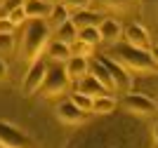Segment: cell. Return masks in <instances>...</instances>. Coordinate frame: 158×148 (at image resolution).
<instances>
[{"instance_id": "cell-27", "label": "cell", "mask_w": 158, "mask_h": 148, "mask_svg": "<svg viewBox=\"0 0 158 148\" xmlns=\"http://www.w3.org/2000/svg\"><path fill=\"white\" fill-rule=\"evenodd\" d=\"M14 31V24L10 19H0V33H12Z\"/></svg>"}, {"instance_id": "cell-21", "label": "cell", "mask_w": 158, "mask_h": 148, "mask_svg": "<svg viewBox=\"0 0 158 148\" xmlns=\"http://www.w3.org/2000/svg\"><path fill=\"white\" fill-rule=\"evenodd\" d=\"M78 38L85 40L87 45L94 47L99 40H102V35H99V28H97V26H90V28H80V31H78Z\"/></svg>"}, {"instance_id": "cell-29", "label": "cell", "mask_w": 158, "mask_h": 148, "mask_svg": "<svg viewBox=\"0 0 158 148\" xmlns=\"http://www.w3.org/2000/svg\"><path fill=\"white\" fill-rule=\"evenodd\" d=\"M153 146L158 148V122L153 125Z\"/></svg>"}, {"instance_id": "cell-5", "label": "cell", "mask_w": 158, "mask_h": 148, "mask_svg": "<svg viewBox=\"0 0 158 148\" xmlns=\"http://www.w3.org/2000/svg\"><path fill=\"white\" fill-rule=\"evenodd\" d=\"M123 108H125L127 113L149 118V115H153V113H158V101L149 99L146 94H139V92H127L125 99H123Z\"/></svg>"}, {"instance_id": "cell-7", "label": "cell", "mask_w": 158, "mask_h": 148, "mask_svg": "<svg viewBox=\"0 0 158 148\" xmlns=\"http://www.w3.org/2000/svg\"><path fill=\"white\" fill-rule=\"evenodd\" d=\"M47 71H50V66H47L43 59L33 61L31 68H28V73H26V78H24V92H26V94H33V92H38V90H40V85L45 82Z\"/></svg>"}, {"instance_id": "cell-26", "label": "cell", "mask_w": 158, "mask_h": 148, "mask_svg": "<svg viewBox=\"0 0 158 148\" xmlns=\"http://www.w3.org/2000/svg\"><path fill=\"white\" fill-rule=\"evenodd\" d=\"M92 0H64V5L71 10V12H80V10H87Z\"/></svg>"}, {"instance_id": "cell-1", "label": "cell", "mask_w": 158, "mask_h": 148, "mask_svg": "<svg viewBox=\"0 0 158 148\" xmlns=\"http://www.w3.org/2000/svg\"><path fill=\"white\" fill-rule=\"evenodd\" d=\"M109 57L125 66L130 73H139V75H158V61L151 57L149 50H137L130 42H113L111 50L106 52Z\"/></svg>"}, {"instance_id": "cell-22", "label": "cell", "mask_w": 158, "mask_h": 148, "mask_svg": "<svg viewBox=\"0 0 158 148\" xmlns=\"http://www.w3.org/2000/svg\"><path fill=\"white\" fill-rule=\"evenodd\" d=\"M14 52V35L12 33H0V57H7Z\"/></svg>"}, {"instance_id": "cell-9", "label": "cell", "mask_w": 158, "mask_h": 148, "mask_svg": "<svg viewBox=\"0 0 158 148\" xmlns=\"http://www.w3.org/2000/svg\"><path fill=\"white\" fill-rule=\"evenodd\" d=\"M57 115H59V120H64V122L76 125V122H83L87 113H85V110H80L71 99H66V101H61L59 106H57Z\"/></svg>"}, {"instance_id": "cell-28", "label": "cell", "mask_w": 158, "mask_h": 148, "mask_svg": "<svg viewBox=\"0 0 158 148\" xmlns=\"http://www.w3.org/2000/svg\"><path fill=\"white\" fill-rule=\"evenodd\" d=\"M2 78H7V64L2 61V57H0V80Z\"/></svg>"}, {"instance_id": "cell-31", "label": "cell", "mask_w": 158, "mask_h": 148, "mask_svg": "<svg viewBox=\"0 0 158 148\" xmlns=\"http://www.w3.org/2000/svg\"><path fill=\"white\" fill-rule=\"evenodd\" d=\"M47 2H52V5H59V2H64V0H47Z\"/></svg>"}, {"instance_id": "cell-15", "label": "cell", "mask_w": 158, "mask_h": 148, "mask_svg": "<svg viewBox=\"0 0 158 148\" xmlns=\"http://www.w3.org/2000/svg\"><path fill=\"white\" fill-rule=\"evenodd\" d=\"M90 73H92V75L97 78V80L104 85L109 92L116 90V82H113V78H111V73H109V68L102 64V59H97V61H92V64H90Z\"/></svg>"}, {"instance_id": "cell-11", "label": "cell", "mask_w": 158, "mask_h": 148, "mask_svg": "<svg viewBox=\"0 0 158 148\" xmlns=\"http://www.w3.org/2000/svg\"><path fill=\"white\" fill-rule=\"evenodd\" d=\"M76 92H83V94H87V97H104V94H109V90H106L104 85L99 82L97 78L90 73V75H85L80 82H76Z\"/></svg>"}, {"instance_id": "cell-2", "label": "cell", "mask_w": 158, "mask_h": 148, "mask_svg": "<svg viewBox=\"0 0 158 148\" xmlns=\"http://www.w3.org/2000/svg\"><path fill=\"white\" fill-rule=\"evenodd\" d=\"M50 45V24L47 19H28L24 28V40H21V50L26 61H38L40 52Z\"/></svg>"}, {"instance_id": "cell-23", "label": "cell", "mask_w": 158, "mask_h": 148, "mask_svg": "<svg viewBox=\"0 0 158 148\" xmlns=\"http://www.w3.org/2000/svg\"><path fill=\"white\" fill-rule=\"evenodd\" d=\"M90 52H92V45H87L85 40H76V42H71V54L73 57H90Z\"/></svg>"}, {"instance_id": "cell-24", "label": "cell", "mask_w": 158, "mask_h": 148, "mask_svg": "<svg viewBox=\"0 0 158 148\" xmlns=\"http://www.w3.org/2000/svg\"><path fill=\"white\" fill-rule=\"evenodd\" d=\"M7 19L12 21L14 26H19L21 21H26V19H28V14H26V10H24V5H19V7H14L12 12H10V17H7Z\"/></svg>"}, {"instance_id": "cell-6", "label": "cell", "mask_w": 158, "mask_h": 148, "mask_svg": "<svg viewBox=\"0 0 158 148\" xmlns=\"http://www.w3.org/2000/svg\"><path fill=\"white\" fill-rule=\"evenodd\" d=\"M102 59V64L109 68V73H111L113 78V82H116V90L118 92H132V85H135V80H132V73L127 71L125 66L120 64V61H116L113 57H109V54H104V57H99Z\"/></svg>"}, {"instance_id": "cell-18", "label": "cell", "mask_w": 158, "mask_h": 148, "mask_svg": "<svg viewBox=\"0 0 158 148\" xmlns=\"http://www.w3.org/2000/svg\"><path fill=\"white\" fill-rule=\"evenodd\" d=\"M54 33H57V38H54V40H61V42H66V45H71V42L78 40V26L73 24V21H66V24L59 26Z\"/></svg>"}, {"instance_id": "cell-12", "label": "cell", "mask_w": 158, "mask_h": 148, "mask_svg": "<svg viewBox=\"0 0 158 148\" xmlns=\"http://www.w3.org/2000/svg\"><path fill=\"white\" fill-rule=\"evenodd\" d=\"M97 28H99V35H102L104 42H120L118 38L123 35V26L118 24V19H104Z\"/></svg>"}, {"instance_id": "cell-30", "label": "cell", "mask_w": 158, "mask_h": 148, "mask_svg": "<svg viewBox=\"0 0 158 148\" xmlns=\"http://www.w3.org/2000/svg\"><path fill=\"white\" fill-rule=\"evenodd\" d=\"M151 57L158 61V45H153V47H151Z\"/></svg>"}, {"instance_id": "cell-8", "label": "cell", "mask_w": 158, "mask_h": 148, "mask_svg": "<svg viewBox=\"0 0 158 148\" xmlns=\"http://www.w3.org/2000/svg\"><path fill=\"white\" fill-rule=\"evenodd\" d=\"M125 42H130V45L137 47V50H149V52H151V47H153L149 31L139 24H130L125 28Z\"/></svg>"}, {"instance_id": "cell-4", "label": "cell", "mask_w": 158, "mask_h": 148, "mask_svg": "<svg viewBox=\"0 0 158 148\" xmlns=\"http://www.w3.org/2000/svg\"><path fill=\"white\" fill-rule=\"evenodd\" d=\"M0 148H38V146L26 132H21L12 122L0 120Z\"/></svg>"}, {"instance_id": "cell-14", "label": "cell", "mask_w": 158, "mask_h": 148, "mask_svg": "<svg viewBox=\"0 0 158 148\" xmlns=\"http://www.w3.org/2000/svg\"><path fill=\"white\" fill-rule=\"evenodd\" d=\"M71 21L80 28H90V26H99L102 21H104V17L97 12H90V10H80V12H73L71 14Z\"/></svg>"}, {"instance_id": "cell-20", "label": "cell", "mask_w": 158, "mask_h": 148, "mask_svg": "<svg viewBox=\"0 0 158 148\" xmlns=\"http://www.w3.org/2000/svg\"><path fill=\"white\" fill-rule=\"evenodd\" d=\"M73 103H76V106H78L80 110H85V113H90V110H92V103H94V99L92 97H87V94H83V92H73L71 97Z\"/></svg>"}, {"instance_id": "cell-25", "label": "cell", "mask_w": 158, "mask_h": 148, "mask_svg": "<svg viewBox=\"0 0 158 148\" xmlns=\"http://www.w3.org/2000/svg\"><path fill=\"white\" fill-rule=\"evenodd\" d=\"M104 7H111V10H127L132 2H137V0H99Z\"/></svg>"}, {"instance_id": "cell-19", "label": "cell", "mask_w": 158, "mask_h": 148, "mask_svg": "<svg viewBox=\"0 0 158 148\" xmlns=\"http://www.w3.org/2000/svg\"><path fill=\"white\" fill-rule=\"evenodd\" d=\"M116 110V99L104 94V97H94V103H92V113H99V115H109Z\"/></svg>"}, {"instance_id": "cell-16", "label": "cell", "mask_w": 158, "mask_h": 148, "mask_svg": "<svg viewBox=\"0 0 158 148\" xmlns=\"http://www.w3.org/2000/svg\"><path fill=\"white\" fill-rule=\"evenodd\" d=\"M66 21H71V10L64 5V2H59V5L52 7V12H50V17H47V24H50V28H59V26H64Z\"/></svg>"}, {"instance_id": "cell-3", "label": "cell", "mask_w": 158, "mask_h": 148, "mask_svg": "<svg viewBox=\"0 0 158 148\" xmlns=\"http://www.w3.org/2000/svg\"><path fill=\"white\" fill-rule=\"evenodd\" d=\"M69 85H71V78L66 73V66H52L45 75V82L40 85V94L43 97H57V94H64L69 90Z\"/></svg>"}, {"instance_id": "cell-13", "label": "cell", "mask_w": 158, "mask_h": 148, "mask_svg": "<svg viewBox=\"0 0 158 148\" xmlns=\"http://www.w3.org/2000/svg\"><path fill=\"white\" fill-rule=\"evenodd\" d=\"M52 2H47V0H26L24 2V10H26L28 19H47L50 12H52Z\"/></svg>"}, {"instance_id": "cell-17", "label": "cell", "mask_w": 158, "mask_h": 148, "mask_svg": "<svg viewBox=\"0 0 158 148\" xmlns=\"http://www.w3.org/2000/svg\"><path fill=\"white\" fill-rule=\"evenodd\" d=\"M47 57L54 59V61H69L73 57L71 54V45H66L61 40H52L50 45H47Z\"/></svg>"}, {"instance_id": "cell-10", "label": "cell", "mask_w": 158, "mask_h": 148, "mask_svg": "<svg viewBox=\"0 0 158 148\" xmlns=\"http://www.w3.org/2000/svg\"><path fill=\"white\" fill-rule=\"evenodd\" d=\"M66 73L71 78V82H80L85 75H90V61H87V57H71L66 61Z\"/></svg>"}]
</instances>
